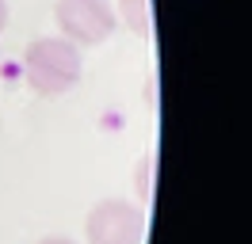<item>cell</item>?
Segmentation results:
<instances>
[{"instance_id": "1", "label": "cell", "mask_w": 252, "mask_h": 244, "mask_svg": "<svg viewBox=\"0 0 252 244\" xmlns=\"http://www.w3.org/2000/svg\"><path fill=\"white\" fill-rule=\"evenodd\" d=\"M23 76L38 95H65L80 80V50L69 38H34L23 50Z\"/></svg>"}, {"instance_id": "5", "label": "cell", "mask_w": 252, "mask_h": 244, "mask_svg": "<svg viewBox=\"0 0 252 244\" xmlns=\"http://www.w3.org/2000/svg\"><path fill=\"white\" fill-rule=\"evenodd\" d=\"M8 27V0H0V30Z\"/></svg>"}, {"instance_id": "2", "label": "cell", "mask_w": 252, "mask_h": 244, "mask_svg": "<svg viewBox=\"0 0 252 244\" xmlns=\"http://www.w3.org/2000/svg\"><path fill=\"white\" fill-rule=\"evenodd\" d=\"M54 19H58L62 38H69L73 46L107 42L111 34H115V23H119L111 0H58Z\"/></svg>"}, {"instance_id": "3", "label": "cell", "mask_w": 252, "mask_h": 244, "mask_svg": "<svg viewBox=\"0 0 252 244\" xmlns=\"http://www.w3.org/2000/svg\"><path fill=\"white\" fill-rule=\"evenodd\" d=\"M84 237H88V244H142L145 210L126 198H103L88 210Z\"/></svg>"}, {"instance_id": "6", "label": "cell", "mask_w": 252, "mask_h": 244, "mask_svg": "<svg viewBox=\"0 0 252 244\" xmlns=\"http://www.w3.org/2000/svg\"><path fill=\"white\" fill-rule=\"evenodd\" d=\"M42 244H73V241H65V237H46Z\"/></svg>"}, {"instance_id": "4", "label": "cell", "mask_w": 252, "mask_h": 244, "mask_svg": "<svg viewBox=\"0 0 252 244\" xmlns=\"http://www.w3.org/2000/svg\"><path fill=\"white\" fill-rule=\"evenodd\" d=\"M130 8L138 12V15H134V27L145 34V27H149V15H145V0H123V15L130 12Z\"/></svg>"}]
</instances>
